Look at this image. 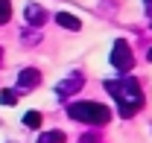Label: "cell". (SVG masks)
Here are the masks:
<instances>
[{
	"label": "cell",
	"instance_id": "cell-2",
	"mask_svg": "<svg viewBox=\"0 0 152 143\" xmlns=\"http://www.w3.org/2000/svg\"><path fill=\"white\" fill-rule=\"evenodd\" d=\"M67 117L76 120V123L85 125H105L111 120V108H105L102 102H70L67 105Z\"/></svg>",
	"mask_w": 152,
	"mask_h": 143
},
{
	"label": "cell",
	"instance_id": "cell-15",
	"mask_svg": "<svg viewBox=\"0 0 152 143\" xmlns=\"http://www.w3.org/2000/svg\"><path fill=\"white\" fill-rule=\"evenodd\" d=\"M0 64H3V47H0Z\"/></svg>",
	"mask_w": 152,
	"mask_h": 143
},
{
	"label": "cell",
	"instance_id": "cell-3",
	"mask_svg": "<svg viewBox=\"0 0 152 143\" xmlns=\"http://www.w3.org/2000/svg\"><path fill=\"white\" fill-rule=\"evenodd\" d=\"M111 67L120 73H129L134 67V55H132V47H129V41H123V38H117L111 47Z\"/></svg>",
	"mask_w": 152,
	"mask_h": 143
},
{
	"label": "cell",
	"instance_id": "cell-4",
	"mask_svg": "<svg viewBox=\"0 0 152 143\" xmlns=\"http://www.w3.org/2000/svg\"><path fill=\"white\" fill-rule=\"evenodd\" d=\"M82 85H85V76L79 70H73L67 79H61L56 85V93H58V99H67V96H73L76 90H82Z\"/></svg>",
	"mask_w": 152,
	"mask_h": 143
},
{
	"label": "cell",
	"instance_id": "cell-13",
	"mask_svg": "<svg viewBox=\"0 0 152 143\" xmlns=\"http://www.w3.org/2000/svg\"><path fill=\"white\" fill-rule=\"evenodd\" d=\"M143 3H146V15L152 18V0H143Z\"/></svg>",
	"mask_w": 152,
	"mask_h": 143
},
{
	"label": "cell",
	"instance_id": "cell-10",
	"mask_svg": "<svg viewBox=\"0 0 152 143\" xmlns=\"http://www.w3.org/2000/svg\"><path fill=\"white\" fill-rule=\"evenodd\" d=\"M18 90H12V88H6V90H0V102H3V105H15V102H18Z\"/></svg>",
	"mask_w": 152,
	"mask_h": 143
},
{
	"label": "cell",
	"instance_id": "cell-5",
	"mask_svg": "<svg viewBox=\"0 0 152 143\" xmlns=\"http://www.w3.org/2000/svg\"><path fill=\"white\" fill-rule=\"evenodd\" d=\"M41 85V70L38 67H23V70L18 73V93L20 90H32V88H38Z\"/></svg>",
	"mask_w": 152,
	"mask_h": 143
},
{
	"label": "cell",
	"instance_id": "cell-1",
	"mask_svg": "<svg viewBox=\"0 0 152 143\" xmlns=\"http://www.w3.org/2000/svg\"><path fill=\"white\" fill-rule=\"evenodd\" d=\"M105 90L114 96L117 102V114L120 117H134L140 108H143V90H140V82L132 79V76H123V79H108L105 82Z\"/></svg>",
	"mask_w": 152,
	"mask_h": 143
},
{
	"label": "cell",
	"instance_id": "cell-11",
	"mask_svg": "<svg viewBox=\"0 0 152 143\" xmlns=\"http://www.w3.org/2000/svg\"><path fill=\"white\" fill-rule=\"evenodd\" d=\"M12 18V0H0V23Z\"/></svg>",
	"mask_w": 152,
	"mask_h": 143
},
{
	"label": "cell",
	"instance_id": "cell-8",
	"mask_svg": "<svg viewBox=\"0 0 152 143\" xmlns=\"http://www.w3.org/2000/svg\"><path fill=\"white\" fill-rule=\"evenodd\" d=\"M41 123H44L41 111H26V114H23V125H26V128H41Z\"/></svg>",
	"mask_w": 152,
	"mask_h": 143
},
{
	"label": "cell",
	"instance_id": "cell-9",
	"mask_svg": "<svg viewBox=\"0 0 152 143\" xmlns=\"http://www.w3.org/2000/svg\"><path fill=\"white\" fill-rule=\"evenodd\" d=\"M35 143H64V131H41Z\"/></svg>",
	"mask_w": 152,
	"mask_h": 143
},
{
	"label": "cell",
	"instance_id": "cell-6",
	"mask_svg": "<svg viewBox=\"0 0 152 143\" xmlns=\"http://www.w3.org/2000/svg\"><path fill=\"white\" fill-rule=\"evenodd\" d=\"M23 18H26V23H29V26H44V23H47V12H44L38 3H26Z\"/></svg>",
	"mask_w": 152,
	"mask_h": 143
},
{
	"label": "cell",
	"instance_id": "cell-14",
	"mask_svg": "<svg viewBox=\"0 0 152 143\" xmlns=\"http://www.w3.org/2000/svg\"><path fill=\"white\" fill-rule=\"evenodd\" d=\"M146 58H149V61H152V47H149V53H146Z\"/></svg>",
	"mask_w": 152,
	"mask_h": 143
},
{
	"label": "cell",
	"instance_id": "cell-12",
	"mask_svg": "<svg viewBox=\"0 0 152 143\" xmlns=\"http://www.w3.org/2000/svg\"><path fill=\"white\" fill-rule=\"evenodd\" d=\"M79 143H99V137H96V134H82Z\"/></svg>",
	"mask_w": 152,
	"mask_h": 143
},
{
	"label": "cell",
	"instance_id": "cell-7",
	"mask_svg": "<svg viewBox=\"0 0 152 143\" xmlns=\"http://www.w3.org/2000/svg\"><path fill=\"white\" fill-rule=\"evenodd\" d=\"M56 23L61 26V29H70V32H79V29H82V20L76 18V15H67V12H58Z\"/></svg>",
	"mask_w": 152,
	"mask_h": 143
}]
</instances>
